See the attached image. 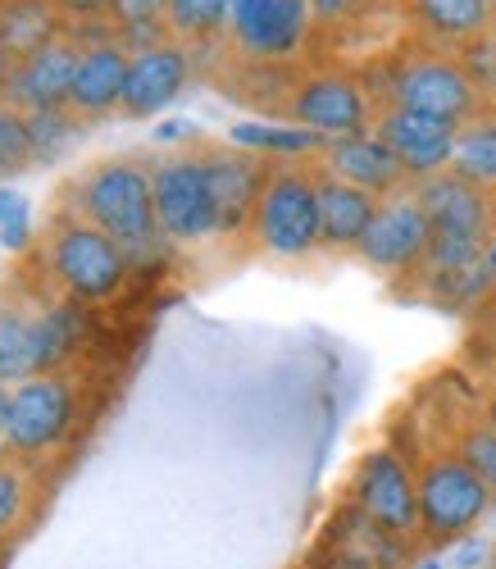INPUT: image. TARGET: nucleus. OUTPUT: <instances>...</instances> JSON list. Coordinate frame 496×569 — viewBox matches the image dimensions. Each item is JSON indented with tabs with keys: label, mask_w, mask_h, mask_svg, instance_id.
<instances>
[{
	"label": "nucleus",
	"mask_w": 496,
	"mask_h": 569,
	"mask_svg": "<svg viewBox=\"0 0 496 569\" xmlns=\"http://www.w3.org/2000/svg\"><path fill=\"white\" fill-rule=\"evenodd\" d=\"M73 214H82L87 223H96L106 237L128 251L132 264H146L160 242V219H156V187H151V169L137 160H101L91 164L82 178L69 182V206Z\"/></svg>",
	"instance_id": "1"
},
{
	"label": "nucleus",
	"mask_w": 496,
	"mask_h": 569,
	"mask_svg": "<svg viewBox=\"0 0 496 569\" xmlns=\"http://www.w3.org/2000/svg\"><path fill=\"white\" fill-rule=\"evenodd\" d=\"M37 260H41L46 278H51V288L73 306H106L132 278L128 251L73 210L51 214V223L41 232Z\"/></svg>",
	"instance_id": "2"
},
{
	"label": "nucleus",
	"mask_w": 496,
	"mask_h": 569,
	"mask_svg": "<svg viewBox=\"0 0 496 569\" xmlns=\"http://www.w3.org/2000/svg\"><path fill=\"white\" fill-rule=\"evenodd\" d=\"M410 192L433 223V251H428V264L419 269L424 278L460 273V269L487 260V247L496 237V197L492 192L456 178L452 169L415 182Z\"/></svg>",
	"instance_id": "3"
},
{
	"label": "nucleus",
	"mask_w": 496,
	"mask_h": 569,
	"mask_svg": "<svg viewBox=\"0 0 496 569\" xmlns=\"http://www.w3.org/2000/svg\"><path fill=\"white\" fill-rule=\"evenodd\" d=\"M251 242L278 260H306L324 247L319 237V169L274 160L265 197L251 219Z\"/></svg>",
	"instance_id": "4"
},
{
	"label": "nucleus",
	"mask_w": 496,
	"mask_h": 569,
	"mask_svg": "<svg viewBox=\"0 0 496 569\" xmlns=\"http://www.w3.org/2000/svg\"><path fill=\"white\" fill-rule=\"evenodd\" d=\"M419 538L428 547H456L465 542L496 501V492L478 479V473L456 456L437 451L419 469Z\"/></svg>",
	"instance_id": "5"
},
{
	"label": "nucleus",
	"mask_w": 496,
	"mask_h": 569,
	"mask_svg": "<svg viewBox=\"0 0 496 569\" xmlns=\"http://www.w3.org/2000/svg\"><path fill=\"white\" fill-rule=\"evenodd\" d=\"M73 423H78V383L69 373H37L28 383L10 388L0 447L19 460L51 456L73 438Z\"/></svg>",
	"instance_id": "6"
},
{
	"label": "nucleus",
	"mask_w": 496,
	"mask_h": 569,
	"mask_svg": "<svg viewBox=\"0 0 496 569\" xmlns=\"http://www.w3.org/2000/svg\"><path fill=\"white\" fill-rule=\"evenodd\" d=\"M383 106H401V110L433 114V119H446V123H469V119H478L487 110V101L469 82L465 64L456 56L437 51V46L391 64Z\"/></svg>",
	"instance_id": "7"
},
{
	"label": "nucleus",
	"mask_w": 496,
	"mask_h": 569,
	"mask_svg": "<svg viewBox=\"0 0 496 569\" xmlns=\"http://www.w3.org/2000/svg\"><path fill=\"white\" fill-rule=\"evenodd\" d=\"M351 506L387 542L419 538V473L401 451L374 447L360 456L351 473Z\"/></svg>",
	"instance_id": "8"
},
{
	"label": "nucleus",
	"mask_w": 496,
	"mask_h": 569,
	"mask_svg": "<svg viewBox=\"0 0 496 569\" xmlns=\"http://www.w3.org/2000/svg\"><path fill=\"white\" fill-rule=\"evenodd\" d=\"M287 119L310 128L328 141L356 137L374 128V97L369 87L346 69H315L287 87Z\"/></svg>",
	"instance_id": "9"
},
{
	"label": "nucleus",
	"mask_w": 496,
	"mask_h": 569,
	"mask_svg": "<svg viewBox=\"0 0 496 569\" xmlns=\"http://www.w3.org/2000/svg\"><path fill=\"white\" fill-rule=\"evenodd\" d=\"M151 187H156V219L165 242L191 247V242H206V237H219V210L210 197L206 164L196 151L151 164Z\"/></svg>",
	"instance_id": "10"
},
{
	"label": "nucleus",
	"mask_w": 496,
	"mask_h": 569,
	"mask_svg": "<svg viewBox=\"0 0 496 569\" xmlns=\"http://www.w3.org/2000/svg\"><path fill=\"white\" fill-rule=\"evenodd\" d=\"M428 251H433V223L424 214V206L415 201V192H396L378 206L369 232L360 237L356 256L378 269V273H391V278H410L428 264Z\"/></svg>",
	"instance_id": "11"
},
{
	"label": "nucleus",
	"mask_w": 496,
	"mask_h": 569,
	"mask_svg": "<svg viewBox=\"0 0 496 569\" xmlns=\"http://www.w3.org/2000/svg\"><path fill=\"white\" fill-rule=\"evenodd\" d=\"M206 164V178H210V197H215V210H219V232L224 237H237V232H251V219H256V206L265 197V182L274 173V160L269 156H256V151H241V147H224V141H201L196 147Z\"/></svg>",
	"instance_id": "12"
},
{
	"label": "nucleus",
	"mask_w": 496,
	"mask_h": 569,
	"mask_svg": "<svg viewBox=\"0 0 496 569\" xmlns=\"http://www.w3.org/2000/svg\"><path fill=\"white\" fill-rule=\"evenodd\" d=\"M374 132L391 147V156L401 160V169H406V178L415 187V182H424L433 173L452 169L460 123L415 114V110H401V106H378L374 110Z\"/></svg>",
	"instance_id": "13"
},
{
	"label": "nucleus",
	"mask_w": 496,
	"mask_h": 569,
	"mask_svg": "<svg viewBox=\"0 0 496 569\" xmlns=\"http://www.w3.org/2000/svg\"><path fill=\"white\" fill-rule=\"evenodd\" d=\"M228 6L232 37L251 60H291L315 23L310 0H228Z\"/></svg>",
	"instance_id": "14"
},
{
	"label": "nucleus",
	"mask_w": 496,
	"mask_h": 569,
	"mask_svg": "<svg viewBox=\"0 0 496 569\" xmlns=\"http://www.w3.org/2000/svg\"><path fill=\"white\" fill-rule=\"evenodd\" d=\"M82 56H87V46L73 32H65L60 41H51L32 60L14 64L10 82H6V101L14 110H23V114L69 110V91H73V78H78Z\"/></svg>",
	"instance_id": "15"
},
{
	"label": "nucleus",
	"mask_w": 496,
	"mask_h": 569,
	"mask_svg": "<svg viewBox=\"0 0 496 569\" xmlns=\"http://www.w3.org/2000/svg\"><path fill=\"white\" fill-rule=\"evenodd\" d=\"M187 82H191V51L182 41H160V46H146V51H132L119 119L160 114L165 106H173L182 97Z\"/></svg>",
	"instance_id": "16"
},
{
	"label": "nucleus",
	"mask_w": 496,
	"mask_h": 569,
	"mask_svg": "<svg viewBox=\"0 0 496 569\" xmlns=\"http://www.w3.org/2000/svg\"><path fill=\"white\" fill-rule=\"evenodd\" d=\"M319 160H324V173L360 187V192H369L378 201H387V197H396V192H406V187H410L401 160L391 156V147H387V141L374 128L369 132H356V137L328 141Z\"/></svg>",
	"instance_id": "17"
},
{
	"label": "nucleus",
	"mask_w": 496,
	"mask_h": 569,
	"mask_svg": "<svg viewBox=\"0 0 496 569\" xmlns=\"http://www.w3.org/2000/svg\"><path fill=\"white\" fill-rule=\"evenodd\" d=\"M128 64H132V51L123 41L87 46L73 91H69V114H78L82 123H101V119L119 114L123 87H128Z\"/></svg>",
	"instance_id": "18"
},
{
	"label": "nucleus",
	"mask_w": 496,
	"mask_h": 569,
	"mask_svg": "<svg viewBox=\"0 0 496 569\" xmlns=\"http://www.w3.org/2000/svg\"><path fill=\"white\" fill-rule=\"evenodd\" d=\"M378 206H383L378 197L319 169V237L328 251H356L378 214Z\"/></svg>",
	"instance_id": "19"
},
{
	"label": "nucleus",
	"mask_w": 496,
	"mask_h": 569,
	"mask_svg": "<svg viewBox=\"0 0 496 569\" xmlns=\"http://www.w3.org/2000/svg\"><path fill=\"white\" fill-rule=\"evenodd\" d=\"M410 19L437 51H460L496 28V10L487 0H410Z\"/></svg>",
	"instance_id": "20"
},
{
	"label": "nucleus",
	"mask_w": 496,
	"mask_h": 569,
	"mask_svg": "<svg viewBox=\"0 0 496 569\" xmlns=\"http://www.w3.org/2000/svg\"><path fill=\"white\" fill-rule=\"evenodd\" d=\"M69 32V19L56 0H0V51L14 64L32 60L51 41Z\"/></svg>",
	"instance_id": "21"
},
{
	"label": "nucleus",
	"mask_w": 496,
	"mask_h": 569,
	"mask_svg": "<svg viewBox=\"0 0 496 569\" xmlns=\"http://www.w3.org/2000/svg\"><path fill=\"white\" fill-rule=\"evenodd\" d=\"M41 306L0 301V383L14 388L41 373Z\"/></svg>",
	"instance_id": "22"
},
{
	"label": "nucleus",
	"mask_w": 496,
	"mask_h": 569,
	"mask_svg": "<svg viewBox=\"0 0 496 569\" xmlns=\"http://www.w3.org/2000/svg\"><path fill=\"white\" fill-rule=\"evenodd\" d=\"M452 173L496 197V110H483L478 119L460 123L456 156H452Z\"/></svg>",
	"instance_id": "23"
},
{
	"label": "nucleus",
	"mask_w": 496,
	"mask_h": 569,
	"mask_svg": "<svg viewBox=\"0 0 496 569\" xmlns=\"http://www.w3.org/2000/svg\"><path fill=\"white\" fill-rule=\"evenodd\" d=\"M232 147L256 151V156H278V160H296V156H324L328 137L310 132V128H265V123H237L232 128Z\"/></svg>",
	"instance_id": "24"
},
{
	"label": "nucleus",
	"mask_w": 496,
	"mask_h": 569,
	"mask_svg": "<svg viewBox=\"0 0 496 569\" xmlns=\"http://www.w3.org/2000/svg\"><path fill=\"white\" fill-rule=\"evenodd\" d=\"M169 32L182 46L215 41L224 28H232V6L228 0H169Z\"/></svg>",
	"instance_id": "25"
},
{
	"label": "nucleus",
	"mask_w": 496,
	"mask_h": 569,
	"mask_svg": "<svg viewBox=\"0 0 496 569\" xmlns=\"http://www.w3.org/2000/svg\"><path fill=\"white\" fill-rule=\"evenodd\" d=\"M28 128H32V151H37V164H56L73 141L82 137V119L69 114V110H41V114H28Z\"/></svg>",
	"instance_id": "26"
},
{
	"label": "nucleus",
	"mask_w": 496,
	"mask_h": 569,
	"mask_svg": "<svg viewBox=\"0 0 496 569\" xmlns=\"http://www.w3.org/2000/svg\"><path fill=\"white\" fill-rule=\"evenodd\" d=\"M37 164V151H32V128H28V114L14 110L10 101H0V178H14V173H28Z\"/></svg>",
	"instance_id": "27"
},
{
	"label": "nucleus",
	"mask_w": 496,
	"mask_h": 569,
	"mask_svg": "<svg viewBox=\"0 0 496 569\" xmlns=\"http://www.w3.org/2000/svg\"><path fill=\"white\" fill-rule=\"evenodd\" d=\"M28 506H32V483L28 473L10 460H0V538H10L23 519H28Z\"/></svg>",
	"instance_id": "28"
},
{
	"label": "nucleus",
	"mask_w": 496,
	"mask_h": 569,
	"mask_svg": "<svg viewBox=\"0 0 496 569\" xmlns=\"http://www.w3.org/2000/svg\"><path fill=\"white\" fill-rule=\"evenodd\" d=\"M456 60L465 64V73L478 87V97L487 101V110H496V28L487 37H478V41L460 46Z\"/></svg>",
	"instance_id": "29"
},
{
	"label": "nucleus",
	"mask_w": 496,
	"mask_h": 569,
	"mask_svg": "<svg viewBox=\"0 0 496 569\" xmlns=\"http://www.w3.org/2000/svg\"><path fill=\"white\" fill-rule=\"evenodd\" d=\"M456 456L478 473V479L496 492V429L483 419V423H474V429H465L460 433V442H456Z\"/></svg>",
	"instance_id": "30"
},
{
	"label": "nucleus",
	"mask_w": 496,
	"mask_h": 569,
	"mask_svg": "<svg viewBox=\"0 0 496 569\" xmlns=\"http://www.w3.org/2000/svg\"><path fill=\"white\" fill-rule=\"evenodd\" d=\"M110 19H115L119 41H128V37H137V32L169 28V23H165V19H169V0H115ZM169 37H173V32H169Z\"/></svg>",
	"instance_id": "31"
},
{
	"label": "nucleus",
	"mask_w": 496,
	"mask_h": 569,
	"mask_svg": "<svg viewBox=\"0 0 496 569\" xmlns=\"http://www.w3.org/2000/svg\"><path fill=\"white\" fill-rule=\"evenodd\" d=\"M56 6L69 23H91V19H110L115 0H56Z\"/></svg>",
	"instance_id": "32"
},
{
	"label": "nucleus",
	"mask_w": 496,
	"mask_h": 569,
	"mask_svg": "<svg viewBox=\"0 0 496 569\" xmlns=\"http://www.w3.org/2000/svg\"><path fill=\"white\" fill-rule=\"evenodd\" d=\"M487 560H492V547L483 538H474V533L452 547V569H483Z\"/></svg>",
	"instance_id": "33"
},
{
	"label": "nucleus",
	"mask_w": 496,
	"mask_h": 569,
	"mask_svg": "<svg viewBox=\"0 0 496 569\" xmlns=\"http://www.w3.org/2000/svg\"><path fill=\"white\" fill-rule=\"evenodd\" d=\"M365 6V0H310V10L319 14V19H328V23H341V19H351L356 10Z\"/></svg>",
	"instance_id": "34"
},
{
	"label": "nucleus",
	"mask_w": 496,
	"mask_h": 569,
	"mask_svg": "<svg viewBox=\"0 0 496 569\" xmlns=\"http://www.w3.org/2000/svg\"><path fill=\"white\" fill-rule=\"evenodd\" d=\"M0 242L14 247V251H23V247H28V206H23L14 219L0 223Z\"/></svg>",
	"instance_id": "35"
},
{
	"label": "nucleus",
	"mask_w": 496,
	"mask_h": 569,
	"mask_svg": "<svg viewBox=\"0 0 496 569\" xmlns=\"http://www.w3.org/2000/svg\"><path fill=\"white\" fill-rule=\"evenodd\" d=\"M23 210V201L19 197H10V192H0V223H6V219H14Z\"/></svg>",
	"instance_id": "36"
},
{
	"label": "nucleus",
	"mask_w": 496,
	"mask_h": 569,
	"mask_svg": "<svg viewBox=\"0 0 496 569\" xmlns=\"http://www.w3.org/2000/svg\"><path fill=\"white\" fill-rule=\"evenodd\" d=\"M483 419H487V423H492V429H496V392L487 397V415H483Z\"/></svg>",
	"instance_id": "37"
},
{
	"label": "nucleus",
	"mask_w": 496,
	"mask_h": 569,
	"mask_svg": "<svg viewBox=\"0 0 496 569\" xmlns=\"http://www.w3.org/2000/svg\"><path fill=\"white\" fill-rule=\"evenodd\" d=\"M415 569H446V560H437V556H428V560H419Z\"/></svg>",
	"instance_id": "38"
},
{
	"label": "nucleus",
	"mask_w": 496,
	"mask_h": 569,
	"mask_svg": "<svg viewBox=\"0 0 496 569\" xmlns=\"http://www.w3.org/2000/svg\"><path fill=\"white\" fill-rule=\"evenodd\" d=\"M487 264L496 269V237H492V247H487Z\"/></svg>",
	"instance_id": "39"
},
{
	"label": "nucleus",
	"mask_w": 496,
	"mask_h": 569,
	"mask_svg": "<svg viewBox=\"0 0 496 569\" xmlns=\"http://www.w3.org/2000/svg\"><path fill=\"white\" fill-rule=\"evenodd\" d=\"M487 6H492V10H496V0H487Z\"/></svg>",
	"instance_id": "40"
}]
</instances>
